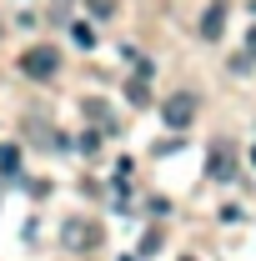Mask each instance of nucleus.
Wrapping results in <instances>:
<instances>
[{"instance_id": "20e7f679", "label": "nucleus", "mask_w": 256, "mask_h": 261, "mask_svg": "<svg viewBox=\"0 0 256 261\" xmlns=\"http://www.w3.org/2000/svg\"><path fill=\"white\" fill-rule=\"evenodd\" d=\"M221 31H226V5H221V0H211L206 15H201V40H221Z\"/></svg>"}, {"instance_id": "7ed1b4c3", "label": "nucleus", "mask_w": 256, "mask_h": 261, "mask_svg": "<svg viewBox=\"0 0 256 261\" xmlns=\"http://www.w3.org/2000/svg\"><path fill=\"white\" fill-rule=\"evenodd\" d=\"M61 241H65V251H86V246L100 241V226H96V221H65Z\"/></svg>"}, {"instance_id": "f257e3e1", "label": "nucleus", "mask_w": 256, "mask_h": 261, "mask_svg": "<svg viewBox=\"0 0 256 261\" xmlns=\"http://www.w3.org/2000/svg\"><path fill=\"white\" fill-rule=\"evenodd\" d=\"M20 70H25L31 81H50V75L61 70V50H56V45H31V50L20 56Z\"/></svg>"}, {"instance_id": "0eeeda50", "label": "nucleus", "mask_w": 256, "mask_h": 261, "mask_svg": "<svg viewBox=\"0 0 256 261\" xmlns=\"http://www.w3.org/2000/svg\"><path fill=\"white\" fill-rule=\"evenodd\" d=\"M15 161H20V156H15V146H5V151H0V171H5V176H15Z\"/></svg>"}, {"instance_id": "9d476101", "label": "nucleus", "mask_w": 256, "mask_h": 261, "mask_svg": "<svg viewBox=\"0 0 256 261\" xmlns=\"http://www.w3.org/2000/svg\"><path fill=\"white\" fill-rule=\"evenodd\" d=\"M251 166H256V146H251Z\"/></svg>"}, {"instance_id": "f03ea898", "label": "nucleus", "mask_w": 256, "mask_h": 261, "mask_svg": "<svg viewBox=\"0 0 256 261\" xmlns=\"http://www.w3.org/2000/svg\"><path fill=\"white\" fill-rule=\"evenodd\" d=\"M161 121H166L171 130H186V126L196 121V96H191V91L166 96V100H161Z\"/></svg>"}, {"instance_id": "1a4fd4ad", "label": "nucleus", "mask_w": 256, "mask_h": 261, "mask_svg": "<svg viewBox=\"0 0 256 261\" xmlns=\"http://www.w3.org/2000/svg\"><path fill=\"white\" fill-rule=\"evenodd\" d=\"M246 50H251V61H256V25H251V35H246Z\"/></svg>"}, {"instance_id": "39448f33", "label": "nucleus", "mask_w": 256, "mask_h": 261, "mask_svg": "<svg viewBox=\"0 0 256 261\" xmlns=\"http://www.w3.org/2000/svg\"><path fill=\"white\" fill-rule=\"evenodd\" d=\"M211 176H216V181H231V176H236V156H231V146H226V141L211 146Z\"/></svg>"}, {"instance_id": "423d86ee", "label": "nucleus", "mask_w": 256, "mask_h": 261, "mask_svg": "<svg viewBox=\"0 0 256 261\" xmlns=\"http://www.w3.org/2000/svg\"><path fill=\"white\" fill-rule=\"evenodd\" d=\"M70 40H75L81 50H91V45H96V31H91V25H70Z\"/></svg>"}, {"instance_id": "6e6552de", "label": "nucleus", "mask_w": 256, "mask_h": 261, "mask_svg": "<svg viewBox=\"0 0 256 261\" xmlns=\"http://www.w3.org/2000/svg\"><path fill=\"white\" fill-rule=\"evenodd\" d=\"M91 5H96V15H106V10H111V5H116V0H91Z\"/></svg>"}, {"instance_id": "9b49d317", "label": "nucleus", "mask_w": 256, "mask_h": 261, "mask_svg": "<svg viewBox=\"0 0 256 261\" xmlns=\"http://www.w3.org/2000/svg\"><path fill=\"white\" fill-rule=\"evenodd\" d=\"M181 261H196V256H181Z\"/></svg>"}]
</instances>
